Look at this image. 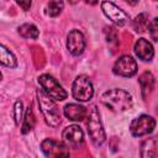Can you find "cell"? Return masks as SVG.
<instances>
[{"mask_svg": "<svg viewBox=\"0 0 158 158\" xmlns=\"http://www.w3.org/2000/svg\"><path fill=\"white\" fill-rule=\"evenodd\" d=\"M101 101L107 109H110L114 112H122L130 110L133 104L132 95L128 91L120 88L106 90L101 95Z\"/></svg>", "mask_w": 158, "mask_h": 158, "instance_id": "1", "label": "cell"}, {"mask_svg": "<svg viewBox=\"0 0 158 158\" xmlns=\"http://www.w3.org/2000/svg\"><path fill=\"white\" fill-rule=\"evenodd\" d=\"M37 99H38L40 110H41L47 125H49L51 127L59 126V123L62 121V116H60V111H59L57 104L54 102V100L51 99L49 96H47L42 90L37 91Z\"/></svg>", "mask_w": 158, "mask_h": 158, "instance_id": "2", "label": "cell"}, {"mask_svg": "<svg viewBox=\"0 0 158 158\" xmlns=\"http://www.w3.org/2000/svg\"><path fill=\"white\" fill-rule=\"evenodd\" d=\"M88 132L95 146H101L106 141V133L102 127V122L100 120V114L95 105L91 106L88 115Z\"/></svg>", "mask_w": 158, "mask_h": 158, "instance_id": "3", "label": "cell"}, {"mask_svg": "<svg viewBox=\"0 0 158 158\" xmlns=\"http://www.w3.org/2000/svg\"><path fill=\"white\" fill-rule=\"evenodd\" d=\"M38 83L41 85V90L47 95L49 96L51 99L53 100H57V101H62L64 99H67L68 94L67 91L63 89V86L49 74H42L38 77Z\"/></svg>", "mask_w": 158, "mask_h": 158, "instance_id": "4", "label": "cell"}, {"mask_svg": "<svg viewBox=\"0 0 158 158\" xmlns=\"http://www.w3.org/2000/svg\"><path fill=\"white\" fill-rule=\"evenodd\" d=\"M72 95L78 101H89L94 95V86L89 77L78 75L72 85Z\"/></svg>", "mask_w": 158, "mask_h": 158, "instance_id": "5", "label": "cell"}, {"mask_svg": "<svg viewBox=\"0 0 158 158\" xmlns=\"http://www.w3.org/2000/svg\"><path fill=\"white\" fill-rule=\"evenodd\" d=\"M156 120L149 115H141L136 117L130 125V132L133 137H142L153 132Z\"/></svg>", "mask_w": 158, "mask_h": 158, "instance_id": "6", "label": "cell"}, {"mask_svg": "<svg viewBox=\"0 0 158 158\" xmlns=\"http://www.w3.org/2000/svg\"><path fill=\"white\" fill-rule=\"evenodd\" d=\"M101 10L105 14V16L117 26H125L130 21V16L111 1H102Z\"/></svg>", "mask_w": 158, "mask_h": 158, "instance_id": "7", "label": "cell"}, {"mask_svg": "<svg viewBox=\"0 0 158 158\" xmlns=\"http://www.w3.org/2000/svg\"><path fill=\"white\" fill-rule=\"evenodd\" d=\"M112 72L116 74V75H120V77H123V78H130V77H133L136 73H137V63L136 60L128 56V54H125V56H121L114 64V68H112Z\"/></svg>", "mask_w": 158, "mask_h": 158, "instance_id": "8", "label": "cell"}, {"mask_svg": "<svg viewBox=\"0 0 158 158\" xmlns=\"http://www.w3.org/2000/svg\"><path fill=\"white\" fill-rule=\"evenodd\" d=\"M62 137L67 147L79 148L84 143V133L78 125H70L65 127L62 132Z\"/></svg>", "mask_w": 158, "mask_h": 158, "instance_id": "9", "label": "cell"}, {"mask_svg": "<svg viewBox=\"0 0 158 158\" xmlns=\"http://www.w3.org/2000/svg\"><path fill=\"white\" fill-rule=\"evenodd\" d=\"M67 48L72 56H80L85 49V38L79 30H72L67 36Z\"/></svg>", "mask_w": 158, "mask_h": 158, "instance_id": "10", "label": "cell"}, {"mask_svg": "<svg viewBox=\"0 0 158 158\" xmlns=\"http://www.w3.org/2000/svg\"><path fill=\"white\" fill-rule=\"evenodd\" d=\"M41 149H42V152L44 153V156L47 158H58L63 153L68 152L67 146L64 143L51 139V138H46L44 141H42Z\"/></svg>", "mask_w": 158, "mask_h": 158, "instance_id": "11", "label": "cell"}, {"mask_svg": "<svg viewBox=\"0 0 158 158\" xmlns=\"http://www.w3.org/2000/svg\"><path fill=\"white\" fill-rule=\"evenodd\" d=\"M135 53L141 60L149 62L154 56V49L152 43L148 42L146 38H138L135 43Z\"/></svg>", "mask_w": 158, "mask_h": 158, "instance_id": "12", "label": "cell"}, {"mask_svg": "<svg viewBox=\"0 0 158 158\" xmlns=\"http://www.w3.org/2000/svg\"><path fill=\"white\" fill-rule=\"evenodd\" d=\"M63 114L67 118L72 120V121H83L86 115H88V111L83 106V105H79V104H67L63 109Z\"/></svg>", "mask_w": 158, "mask_h": 158, "instance_id": "13", "label": "cell"}, {"mask_svg": "<svg viewBox=\"0 0 158 158\" xmlns=\"http://www.w3.org/2000/svg\"><path fill=\"white\" fill-rule=\"evenodd\" d=\"M138 83L141 85V93H142V98L146 100L148 99V96L151 95V93L154 89V77L151 72H144L139 75L138 78Z\"/></svg>", "mask_w": 158, "mask_h": 158, "instance_id": "14", "label": "cell"}, {"mask_svg": "<svg viewBox=\"0 0 158 158\" xmlns=\"http://www.w3.org/2000/svg\"><path fill=\"white\" fill-rule=\"evenodd\" d=\"M141 158H157V139L154 137L147 138L141 144Z\"/></svg>", "mask_w": 158, "mask_h": 158, "instance_id": "15", "label": "cell"}, {"mask_svg": "<svg viewBox=\"0 0 158 158\" xmlns=\"http://www.w3.org/2000/svg\"><path fill=\"white\" fill-rule=\"evenodd\" d=\"M0 64L5 65L7 68H16L17 67V59L15 54L6 48L4 44H0Z\"/></svg>", "mask_w": 158, "mask_h": 158, "instance_id": "16", "label": "cell"}, {"mask_svg": "<svg viewBox=\"0 0 158 158\" xmlns=\"http://www.w3.org/2000/svg\"><path fill=\"white\" fill-rule=\"evenodd\" d=\"M19 33L21 37L27 40H36L40 36V31L33 23H23L19 27Z\"/></svg>", "mask_w": 158, "mask_h": 158, "instance_id": "17", "label": "cell"}, {"mask_svg": "<svg viewBox=\"0 0 158 158\" xmlns=\"http://www.w3.org/2000/svg\"><path fill=\"white\" fill-rule=\"evenodd\" d=\"M22 120L23 121H22V126H21V133L26 135L35 127V123H36V117H35L32 107L28 106L26 109V112H25V116Z\"/></svg>", "mask_w": 158, "mask_h": 158, "instance_id": "18", "label": "cell"}, {"mask_svg": "<svg viewBox=\"0 0 158 158\" xmlns=\"http://www.w3.org/2000/svg\"><path fill=\"white\" fill-rule=\"evenodd\" d=\"M132 26H133V30H135L136 32H138V33L144 32V31L148 28V26H149V22H148V14H146V12L138 14V15L135 17V20H133Z\"/></svg>", "mask_w": 158, "mask_h": 158, "instance_id": "19", "label": "cell"}, {"mask_svg": "<svg viewBox=\"0 0 158 158\" xmlns=\"http://www.w3.org/2000/svg\"><path fill=\"white\" fill-rule=\"evenodd\" d=\"M63 7H64V2L63 1H59V0L49 1L48 5H47V14L51 17H56L62 12Z\"/></svg>", "mask_w": 158, "mask_h": 158, "instance_id": "20", "label": "cell"}, {"mask_svg": "<svg viewBox=\"0 0 158 158\" xmlns=\"http://www.w3.org/2000/svg\"><path fill=\"white\" fill-rule=\"evenodd\" d=\"M22 114H23V104L21 100H17L14 105V120H15V123L19 126L20 122L22 121Z\"/></svg>", "mask_w": 158, "mask_h": 158, "instance_id": "21", "label": "cell"}, {"mask_svg": "<svg viewBox=\"0 0 158 158\" xmlns=\"http://www.w3.org/2000/svg\"><path fill=\"white\" fill-rule=\"evenodd\" d=\"M148 31H149V35L152 37L153 41H158V19H153L152 22L149 23L148 26Z\"/></svg>", "mask_w": 158, "mask_h": 158, "instance_id": "22", "label": "cell"}, {"mask_svg": "<svg viewBox=\"0 0 158 158\" xmlns=\"http://www.w3.org/2000/svg\"><path fill=\"white\" fill-rule=\"evenodd\" d=\"M16 4H17L20 7H22L23 11H28L30 7H31V4H32V2H31V1H17Z\"/></svg>", "mask_w": 158, "mask_h": 158, "instance_id": "23", "label": "cell"}, {"mask_svg": "<svg viewBox=\"0 0 158 158\" xmlns=\"http://www.w3.org/2000/svg\"><path fill=\"white\" fill-rule=\"evenodd\" d=\"M58 158H70V156H69V152H65V153H63L60 157H58Z\"/></svg>", "mask_w": 158, "mask_h": 158, "instance_id": "24", "label": "cell"}, {"mask_svg": "<svg viewBox=\"0 0 158 158\" xmlns=\"http://www.w3.org/2000/svg\"><path fill=\"white\" fill-rule=\"evenodd\" d=\"M1 78H2V74H1V72H0V80H1Z\"/></svg>", "mask_w": 158, "mask_h": 158, "instance_id": "25", "label": "cell"}]
</instances>
